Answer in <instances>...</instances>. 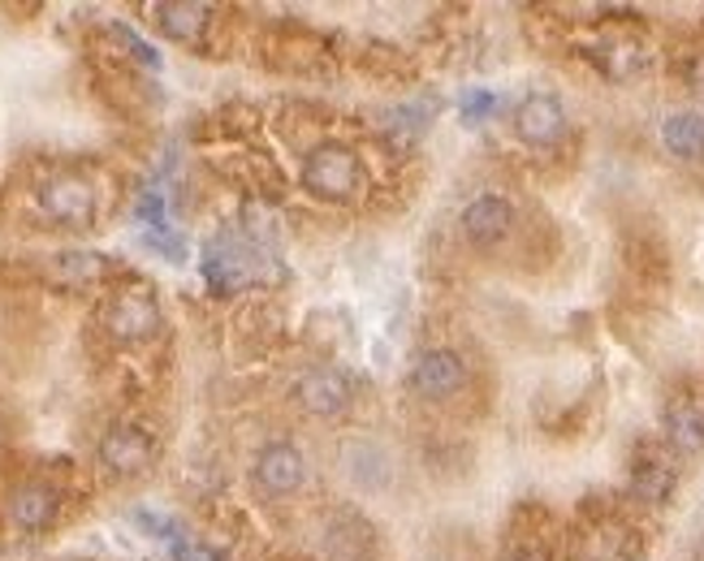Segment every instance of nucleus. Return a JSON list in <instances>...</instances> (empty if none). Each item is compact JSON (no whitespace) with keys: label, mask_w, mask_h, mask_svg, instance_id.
Returning a JSON list of instances; mask_svg holds the SVG:
<instances>
[{"label":"nucleus","mask_w":704,"mask_h":561,"mask_svg":"<svg viewBox=\"0 0 704 561\" xmlns=\"http://www.w3.org/2000/svg\"><path fill=\"white\" fill-rule=\"evenodd\" d=\"M134 217H138V224H147V229H160L165 224V199H160V191H143Z\"/></svg>","instance_id":"412c9836"},{"label":"nucleus","mask_w":704,"mask_h":561,"mask_svg":"<svg viewBox=\"0 0 704 561\" xmlns=\"http://www.w3.org/2000/svg\"><path fill=\"white\" fill-rule=\"evenodd\" d=\"M592 57H596V65H600L609 78H618V83L635 78V74L648 65L644 44H635V39H605V44H600Z\"/></svg>","instance_id":"f3484780"},{"label":"nucleus","mask_w":704,"mask_h":561,"mask_svg":"<svg viewBox=\"0 0 704 561\" xmlns=\"http://www.w3.org/2000/svg\"><path fill=\"white\" fill-rule=\"evenodd\" d=\"M666 441L679 449V453H704V406L692 398H679L666 406Z\"/></svg>","instance_id":"4468645a"},{"label":"nucleus","mask_w":704,"mask_h":561,"mask_svg":"<svg viewBox=\"0 0 704 561\" xmlns=\"http://www.w3.org/2000/svg\"><path fill=\"white\" fill-rule=\"evenodd\" d=\"M118 39H125V44H130V52H134V57H138L143 65H151V70H160V52H156L151 44H143V39H138V35L130 31V26H118Z\"/></svg>","instance_id":"4be33fe9"},{"label":"nucleus","mask_w":704,"mask_h":561,"mask_svg":"<svg viewBox=\"0 0 704 561\" xmlns=\"http://www.w3.org/2000/svg\"><path fill=\"white\" fill-rule=\"evenodd\" d=\"M514 134L527 147H554V143H562V134H567V109H562V100L549 96V92L523 96L519 109H514Z\"/></svg>","instance_id":"0eeeda50"},{"label":"nucleus","mask_w":704,"mask_h":561,"mask_svg":"<svg viewBox=\"0 0 704 561\" xmlns=\"http://www.w3.org/2000/svg\"><path fill=\"white\" fill-rule=\"evenodd\" d=\"M151 22L173 44H199L208 22H213V9L195 4V0H160V4H151Z\"/></svg>","instance_id":"f8f14e48"},{"label":"nucleus","mask_w":704,"mask_h":561,"mask_svg":"<svg viewBox=\"0 0 704 561\" xmlns=\"http://www.w3.org/2000/svg\"><path fill=\"white\" fill-rule=\"evenodd\" d=\"M493 109H497V96H493V92H484V87H471L468 96L459 100V112H463V121H468V125L488 121V117H493Z\"/></svg>","instance_id":"6ab92c4d"},{"label":"nucleus","mask_w":704,"mask_h":561,"mask_svg":"<svg viewBox=\"0 0 704 561\" xmlns=\"http://www.w3.org/2000/svg\"><path fill=\"white\" fill-rule=\"evenodd\" d=\"M338 462H342V475L351 479L354 488H363V492H380V488L393 479V458H389V449L380 446V441H367V437L342 441Z\"/></svg>","instance_id":"9d476101"},{"label":"nucleus","mask_w":704,"mask_h":561,"mask_svg":"<svg viewBox=\"0 0 704 561\" xmlns=\"http://www.w3.org/2000/svg\"><path fill=\"white\" fill-rule=\"evenodd\" d=\"M109 272V259L100 251H61L52 255V277L70 281V285H92Z\"/></svg>","instance_id":"a211bd4d"},{"label":"nucleus","mask_w":704,"mask_h":561,"mask_svg":"<svg viewBox=\"0 0 704 561\" xmlns=\"http://www.w3.org/2000/svg\"><path fill=\"white\" fill-rule=\"evenodd\" d=\"M255 484L268 492V497H290L307 484V458L303 449L290 446V441H272L255 453Z\"/></svg>","instance_id":"6e6552de"},{"label":"nucleus","mask_w":704,"mask_h":561,"mask_svg":"<svg viewBox=\"0 0 704 561\" xmlns=\"http://www.w3.org/2000/svg\"><path fill=\"white\" fill-rule=\"evenodd\" d=\"M661 143L675 160H704V112L679 109L661 121Z\"/></svg>","instance_id":"2eb2a0df"},{"label":"nucleus","mask_w":704,"mask_h":561,"mask_svg":"<svg viewBox=\"0 0 704 561\" xmlns=\"http://www.w3.org/2000/svg\"><path fill=\"white\" fill-rule=\"evenodd\" d=\"M147 246H156V251H160V255H169L173 264H178V259H186V242H182V237H178L169 224L147 229Z\"/></svg>","instance_id":"aec40b11"},{"label":"nucleus","mask_w":704,"mask_h":561,"mask_svg":"<svg viewBox=\"0 0 704 561\" xmlns=\"http://www.w3.org/2000/svg\"><path fill=\"white\" fill-rule=\"evenodd\" d=\"M290 393H294L299 411L312 415V419H342L354 402L351 380H347L338 367H307V371L294 380Z\"/></svg>","instance_id":"20e7f679"},{"label":"nucleus","mask_w":704,"mask_h":561,"mask_svg":"<svg viewBox=\"0 0 704 561\" xmlns=\"http://www.w3.org/2000/svg\"><path fill=\"white\" fill-rule=\"evenodd\" d=\"M105 329L134 345V341H147V337L160 333V303L151 290H121L118 298L105 307Z\"/></svg>","instance_id":"423d86ee"},{"label":"nucleus","mask_w":704,"mask_h":561,"mask_svg":"<svg viewBox=\"0 0 704 561\" xmlns=\"http://www.w3.org/2000/svg\"><path fill=\"white\" fill-rule=\"evenodd\" d=\"M57 510H61V497H57V488H48V484H22V488H13V497H9V519H13V527H22V532H44V527H52Z\"/></svg>","instance_id":"ddd939ff"},{"label":"nucleus","mask_w":704,"mask_h":561,"mask_svg":"<svg viewBox=\"0 0 704 561\" xmlns=\"http://www.w3.org/2000/svg\"><path fill=\"white\" fill-rule=\"evenodd\" d=\"M459 229L471 246H497L514 229V208L501 195H475L459 217Z\"/></svg>","instance_id":"9b49d317"},{"label":"nucleus","mask_w":704,"mask_h":561,"mask_svg":"<svg viewBox=\"0 0 704 561\" xmlns=\"http://www.w3.org/2000/svg\"><path fill=\"white\" fill-rule=\"evenodd\" d=\"M510 561H549V553H541V549H519V553H510Z\"/></svg>","instance_id":"5701e85b"},{"label":"nucleus","mask_w":704,"mask_h":561,"mask_svg":"<svg viewBox=\"0 0 704 561\" xmlns=\"http://www.w3.org/2000/svg\"><path fill=\"white\" fill-rule=\"evenodd\" d=\"M675 484H679V475L661 458H640L635 471H631V492L640 501H648V505H666L670 492H675Z\"/></svg>","instance_id":"dca6fc26"},{"label":"nucleus","mask_w":704,"mask_h":561,"mask_svg":"<svg viewBox=\"0 0 704 561\" xmlns=\"http://www.w3.org/2000/svg\"><path fill=\"white\" fill-rule=\"evenodd\" d=\"M303 191L316 195V199H329V204H342L351 199L363 182V169H359V156L342 143H320L303 156Z\"/></svg>","instance_id":"f03ea898"},{"label":"nucleus","mask_w":704,"mask_h":561,"mask_svg":"<svg viewBox=\"0 0 704 561\" xmlns=\"http://www.w3.org/2000/svg\"><path fill=\"white\" fill-rule=\"evenodd\" d=\"M199 268H204V281H208L217 294H238V290L264 281V251H259L251 237L226 229V233H217V237L204 246Z\"/></svg>","instance_id":"f257e3e1"},{"label":"nucleus","mask_w":704,"mask_h":561,"mask_svg":"<svg viewBox=\"0 0 704 561\" xmlns=\"http://www.w3.org/2000/svg\"><path fill=\"white\" fill-rule=\"evenodd\" d=\"M406 385H411V393L424 398V402H446V398H454V393L468 385V363H463L459 350L433 345V350H424V354L411 363Z\"/></svg>","instance_id":"7ed1b4c3"},{"label":"nucleus","mask_w":704,"mask_h":561,"mask_svg":"<svg viewBox=\"0 0 704 561\" xmlns=\"http://www.w3.org/2000/svg\"><path fill=\"white\" fill-rule=\"evenodd\" d=\"M692 83H696V87H704V57L692 65Z\"/></svg>","instance_id":"b1692460"},{"label":"nucleus","mask_w":704,"mask_h":561,"mask_svg":"<svg viewBox=\"0 0 704 561\" xmlns=\"http://www.w3.org/2000/svg\"><path fill=\"white\" fill-rule=\"evenodd\" d=\"M96 458H100V466H105L109 475L130 479V475H143V471L151 466L156 441H151V432L138 428V424H113V428L100 437Z\"/></svg>","instance_id":"39448f33"},{"label":"nucleus","mask_w":704,"mask_h":561,"mask_svg":"<svg viewBox=\"0 0 704 561\" xmlns=\"http://www.w3.org/2000/svg\"><path fill=\"white\" fill-rule=\"evenodd\" d=\"M39 204H44V212H48L52 221H61V224H87L96 217V191H92V182H83V178H74V173L48 178V182L39 186Z\"/></svg>","instance_id":"1a4fd4ad"}]
</instances>
